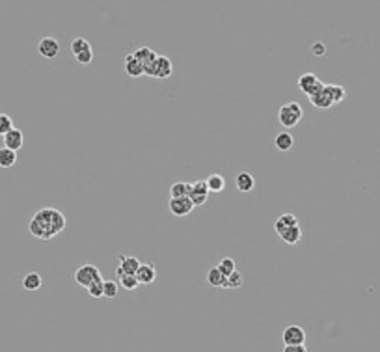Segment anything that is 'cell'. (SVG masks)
<instances>
[{
  "mask_svg": "<svg viewBox=\"0 0 380 352\" xmlns=\"http://www.w3.org/2000/svg\"><path fill=\"white\" fill-rule=\"evenodd\" d=\"M205 183H207L209 192H222V190L226 188V179H224V176H220V174H211V176L205 179Z\"/></svg>",
  "mask_w": 380,
  "mask_h": 352,
  "instance_id": "obj_19",
  "label": "cell"
},
{
  "mask_svg": "<svg viewBox=\"0 0 380 352\" xmlns=\"http://www.w3.org/2000/svg\"><path fill=\"white\" fill-rule=\"evenodd\" d=\"M119 285H121L123 289H127V291H135L140 283H138L136 276H121L119 278Z\"/></svg>",
  "mask_w": 380,
  "mask_h": 352,
  "instance_id": "obj_31",
  "label": "cell"
},
{
  "mask_svg": "<svg viewBox=\"0 0 380 352\" xmlns=\"http://www.w3.org/2000/svg\"><path fill=\"white\" fill-rule=\"evenodd\" d=\"M311 54H315V56H324L326 54V45L322 41H315L311 43Z\"/></svg>",
  "mask_w": 380,
  "mask_h": 352,
  "instance_id": "obj_34",
  "label": "cell"
},
{
  "mask_svg": "<svg viewBox=\"0 0 380 352\" xmlns=\"http://www.w3.org/2000/svg\"><path fill=\"white\" fill-rule=\"evenodd\" d=\"M75 60L80 64V66H88V64H92L93 62V50L88 49V50H82L80 54H76Z\"/></svg>",
  "mask_w": 380,
  "mask_h": 352,
  "instance_id": "obj_32",
  "label": "cell"
},
{
  "mask_svg": "<svg viewBox=\"0 0 380 352\" xmlns=\"http://www.w3.org/2000/svg\"><path fill=\"white\" fill-rule=\"evenodd\" d=\"M133 56H135L140 64L144 67H147V66H151V64H155V60H157V52L153 49H149V47H142V49H138V50H135L133 52Z\"/></svg>",
  "mask_w": 380,
  "mask_h": 352,
  "instance_id": "obj_17",
  "label": "cell"
},
{
  "mask_svg": "<svg viewBox=\"0 0 380 352\" xmlns=\"http://www.w3.org/2000/svg\"><path fill=\"white\" fill-rule=\"evenodd\" d=\"M125 73L129 76H133V78H138V76L144 75V66H142L133 54H127L125 56Z\"/></svg>",
  "mask_w": 380,
  "mask_h": 352,
  "instance_id": "obj_15",
  "label": "cell"
},
{
  "mask_svg": "<svg viewBox=\"0 0 380 352\" xmlns=\"http://www.w3.org/2000/svg\"><path fill=\"white\" fill-rule=\"evenodd\" d=\"M37 52L41 54L43 58H56L60 52V43L54 39V37H43L39 45H37Z\"/></svg>",
  "mask_w": 380,
  "mask_h": 352,
  "instance_id": "obj_10",
  "label": "cell"
},
{
  "mask_svg": "<svg viewBox=\"0 0 380 352\" xmlns=\"http://www.w3.org/2000/svg\"><path fill=\"white\" fill-rule=\"evenodd\" d=\"M190 201L194 207H200L203 205L207 198H209V188H207V183L205 181H196V183H190Z\"/></svg>",
  "mask_w": 380,
  "mask_h": 352,
  "instance_id": "obj_7",
  "label": "cell"
},
{
  "mask_svg": "<svg viewBox=\"0 0 380 352\" xmlns=\"http://www.w3.org/2000/svg\"><path fill=\"white\" fill-rule=\"evenodd\" d=\"M66 227V218L58 209H41L34 214V218L28 224V231L34 235L35 239L41 241H51L52 237L64 231Z\"/></svg>",
  "mask_w": 380,
  "mask_h": 352,
  "instance_id": "obj_1",
  "label": "cell"
},
{
  "mask_svg": "<svg viewBox=\"0 0 380 352\" xmlns=\"http://www.w3.org/2000/svg\"><path fill=\"white\" fill-rule=\"evenodd\" d=\"M13 129V119L8 114H0V136H6Z\"/></svg>",
  "mask_w": 380,
  "mask_h": 352,
  "instance_id": "obj_30",
  "label": "cell"
},
{
  "mask_svg": "<svg viewBox=\"0 0 380 352\" xmlns=\"http://www.w3.org/2000/svg\"><path fill=\"white\" fill-rule=\"evenodd\" d=\"M310 103H311L315 108H321V110H328L332 105H334V99H332V93L328 90V84H324L322 92H319L317 95L310 97Z\"/></svg>",
  "mask_w": 380,
  "mask_h": 352,
  "instance_id": "obj_12",
  "label": "cell"
},
{
  "mask_svg": "<svg viewBox=\"0 0 380 352\" xmlns=\"http://www.w3.org/2000/svg\"><path fill=\"white\" fill-rule=\"evenodd\" d=\"M43 285V280L37 272H28L25 278H23V287L26 291H37Z\"/></svg>",
  "mask_w": 380,
  "mask_h": 352,
  "instance_id": "obj_21",
  "label": "cell"
},
{
  "mask_svg": "<svg viewBox=\"0 0 380 352\" xmlns=\"http://www.w3.org/2000/svg\"><path fill=\"white\" fill-rule=\"evenodd\" d=\"M168 207H170V212H172L173 216H188V214L192 212V209H194V205H192L190 198H177V200H170Z\"/></svg>",
  "mask_w": 380,
  "mask_h": 352,
  "instance_id": "obj_8",
  "label": "cell"
},
{
  "mask_svg": "<svg viewBox=\"0 0 380 352\" xmlns=\"http://www.w3.org/2000/svg\"><path fill=\"white\" fill-rule=\"evenodd\" d=\"M274 145H276V149H279V151H289V149H293L295 140H293V136L289 133H279L278 136L274 138Z\"/></svg>",
  "mask_w": 380,
  "mask_h": 352,
  "instance_id": "obj_22",
  "label": "cell"
},
{
  "mask_svg": "<svg viewBox=\"0 0 380 352\" xmlns=\"http://www.w3.org/2000/svg\"><path fill=\"white\" fill-rule=\"evenodd\" d=\"M118 291H119V283L114 282V280H106V282L103 283V296H106V298H116V296H118Z\"/></svg>",
  "mask_w": 380,
  "mask_h": 352,
  "instance_id": "obj_27",
  "label": "cell"
},
{
  "mask_svg": "<svg viewBox=\"0 0 380 352\" xmlns=\"http://www.w3.org/2000/svg\"><path fill=\"white\" fill-rule=\"evenodd\" d=\"M2 140H4V147H6V149H11L17 153V151L25 145V134H23L21 129H15V127H13Z\"/></svg>",
  "mask_w": 380,
  "mask_h": 352,
  "instance_id": "obj_9",
  "label": "cell"
},
{
  "mask_svg": "<svg viewBox=\"0 0 380 352\" xmlns=\"http://www.w3.org/2000/svg\"><path fill=\"white\" fill-rule=\"evenodd\" d=\"M298 88H300V92L304 93V95L313 97V95H317L319 92H322L324 84L317 78V75H313V73H304V75L298 78Z\"/></svg>",
  "mask_w": 380,
  "mask_h": 352,
  "instance_id": "obj_4",
  "label": "cell"
},
{
  "mask_svg": "<svg viewBox=\"0 0 380 352\" xmlns=\"http://www.w3.org/2000/svg\"><path fill=\"white\" fill-rule=\"evenodd\" d=\"M283 352H308V349L304 345H298V347H285Z\"/></svg>",
  "mask_w": 380,
  "mask_h": 352,
  "instance_id": "obj_35",
  "label": "cell"
},
{
  "mask_svg": "<svg viewBox=\"0 0 380 352\" xmlns=\"http://www.w3.org/2000/svg\"><path fill=\"white\" fill-rule=\"evenodd\" d=\"M88 49H92V45H90V41H86L84 37H75L73 41H71V52L73 54H80L82 50H88Z\"/></svg>",
  "mask_w": 380,
  "mask_h": 352,
  "instance_id": "obj_29",
  "label": "cell"
},
{
  "mask_svg": "<svg viewBox=\"0 0 380 352\" xmlns=\"http://www.w3.org/2000/svg\"><path fill=\"white\" fill-rule=\"evenodd\" d=\"M216 268L220 270V274L224 278H228V276H231L233 272L237 270V265H235V261L231 259V257H224V259L220 261L218 265H216Z\"/></svg>",
  "mask_w": 380,
  "mask_h": 352,
  "instance_id": "obj_25",
  "label": "cell"
},
{
  "mask_svg": "<svg viewBox=\"0 0 380 352\" xmlns=\"http://www.w3.org/2000/svg\"><path fill=\"white\" fill-rule=\"evenodd\" d=\"M172 73H173V66H172L168 56H157L153 78H168V76H172Z\"/></svg>",
  "mask_w": 380,
  "mask_h": 352,
  "instance_id": "obj_13",
  "label": "cell"
},
{
  "mask_svg": "<svg viewBox=\"0 0 380 352\" xmlns=\"http://www.w3.org/2000/svg\"><path fill=\"white\" fill-rule=\"evenodd\" d=\"M235 184L239 192H250V190H253V186H255V179H253L252 174L241 172V174L235 177Z\"/></svg>",
  "mask_w": 380,
  "mask_h": 352,
  "instance_id": "obj_16",
  "label": "cell"
},
{
  "mask_svg": "<svg viewBox=\"0 0 380 352\" xmlns=\"http://www.w3.org/2000/svg\"><path fill=\"white\" fill-rule=\"evenodd\" d=\"M328 90H330V93H332L334 105L346 99V90L343 88V86H339V84H328Z\"/></svg>",
  "mask_w": 380,
  "mask_h": 352,
  "instance_id": "obj_28",
  "label": "cell"
},
{
  "mask_svg": "<svg viewBox=\"0 0 380 352\" xmlns=\"http://www.w3.org/2000/svg\"><path fill=\"white\" fill-rule=\"evenodd\" d=\"M281 341L285 347H298V345H304L306 343V332L302 326L298 324H291L283 330L281 334Z\"/></svg>",
  "mask_w": 380,
  "mask_h": 352,
  "instance_id": "obj_5",
  "label": "cell"
},
{
  "mask_svg": "<svg viewBox=\"0 0 380 352\" xmlns=\"http://www.w3.org/2000/svg\"><path fill=\"white\" fill-rule=\"evenodd\" d=\"M207 283L212 285V287H220L224 289V283H226V278L220 274V270L216 267H212L209 272H207Z\"/></svg>",
  "mask_w": 380,
  "mask_h": 352,
  "instance_id": "obj_23",
  "label": "cell"
},
{
  "mask_svg": "<svg viewBox=\"0 0 380 352\" xmlns=\"http://www.w3.org/2000/svg\"><path fill=\"white\" fill-rule=\"evenodd\" d=\"M73 278H75L76 283L80 285V287H84V289H88V287L92 283H95V282H104L101 278L99 268L95 267V265H82V267H78L75 270Z\"/></svg>",
  "mask_w": 380,
  "mask_h": 352,
  "instance_id": "obj_3",
  "label": "cell"
},
{
  "mask_svg": "<svg viewBox=\"0 0 380 352\" xmlns=\"http://www.w3.org/2000/svg\"><path fill=\"white\" fill-rule=\"evenodd\" d=\"M136 280L140 285H151L157 280V268L153 263H142L138 272H136Z\"/></svg>",
  "mask_w": 380,
  "mask_h": 352,
  "instance_id": "obj_11",
  "label": "cell"
},
{
  "mask_svg": "<svg viewBox=\"0 0 380 352\" xmlns=\"http://www.w3.org/2000/svg\"><path fill=\"white\" fill-rule=\"evenodd\" d=\"M190 196V183L177 181L170 186V200H177V198H188Z\"/></svg>",
  "mask_w": 380,
  "mask_h": 352,
  "instance_id": "obj_18",
  "label": "cell"
},
{
  "mask_svg": "<svg viewBox=\"0 0 380 352\" xmlns=\"http://www.w3.org/2000/svg\"><path fill=\"white\" fill-rule=\"evenodd\" d=\"M302 116H304V110H302V106H300L298 103H295V101H291L287 105L279 106L278 119L285 129H291V127L298 125L300 119H302Z\"/></svg>",
  "mask_w": 380,
  "mask_h": 352,
  "instance_id": "obj_2",
  "label": "cell"
},
{
  "mask_svg": "<svg viewBox=\"0 0 380 352\" xmlns=\"http://www.w3.org/2000/svg\"><path fill=\"white\" fill-rule=\"evenodd\" d=\"M17 162V153L11 149H6V147H0V168L8 170V168H13Z\"/></svg>",
  "mask_w": 380,
  "mask_h": 352,
  "instance_id": "obj_20",
  "label": "cell"
},
{
  "mask_svg": "<svg viewBox=\"0 0 380 352\" xmlns=\"http://www.w3.org/2000/svg\"><path fill=\"white\" fill-rule=\"evenodd\" d=\"M140 261L138 257L135 255H123V253H119V265L116 268V274L119 278L121 276H136V272H138V268H140Z\"/></svg>",
  "mask_w": 380,
  "mask_h": 352,
  "instance_id": "obj_6",
  "label": "cell"
},
{
  "mask_svg": "<svg viewBox=\"0 0 380 352\" xmlns=\"http://www.w3.org/2000/svg\"><path fill=\"white\" fill-rule=\"evenodd\" d=\"M242 283H244V276H242L239 270H235L231 276L226 278L224 289H239V287H242Z\"/></svg>",
  "mask_w": 380,
  "mask_h": 352,
  "instance_id": "obj_26",
  "label": "cell"
},
{
  "mask_svg": "<svg viewBox=\"0 0 380 352\" xmlns=\"http://www.w3.org/2000/svg\"><path fill=\"white\" fill-rule=\"evenodd\" d=\"M300 239H302V229L298 226L291 227V229H287L285 233L281 235V241L287 244H298L300 243Z\"/></svg>",
  "mask_w": 380,
  "mask_h": 352,
  "instance_id": "obj_24",
  "label": "cell"
},
{
  "mask_svg": "<svg viewBox=\"0 0 380 352\" xmlns=\"http://www.w3.org/2000/svg\"><path fill=\"white\" fill-rule=\"evenodd\" d=\"M103 283L104 282H95V283H92L86 291H88V294L92 296V298H101L103 296Z\"/></svg>",
  "mask_w": 380,
  "mask_h": 352,
  "instance_id": "obj_33",
  "label": "cell"
},
{
  "mask_svg": "<svg viewBox=\"0 0 380 352\" xmlns=\"http://www.w3.org/2000/svg\"><path fill=\"white\" fill-rule=\"evenodd\" d=\"M295 226H298V218H296L295 214H291V212H285V214H281V216L274 222V231L281 237L287 229H291V227Z\"/></svg>",
  "mask_w": 380,
  "mask_h": 352,
  "instance_id": "obj_14",
  "label": "cell"
}]
</instances>
